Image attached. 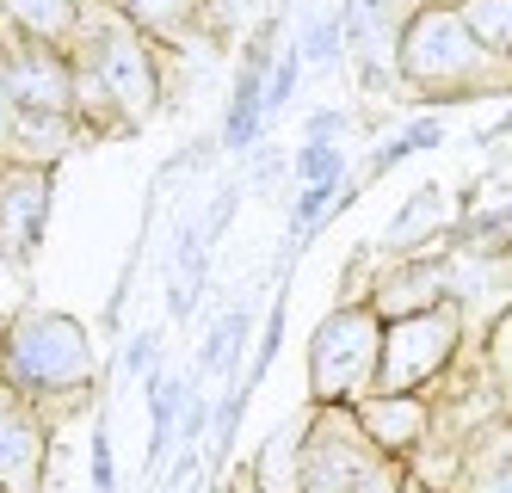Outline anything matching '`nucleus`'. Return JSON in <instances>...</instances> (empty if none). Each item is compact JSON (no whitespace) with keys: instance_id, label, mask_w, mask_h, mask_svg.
Returning a JSON list of instances; mask_svg holds the SVG:
<instances>
[{"instance_id":"f257e3e1","label":"nucleus","mask_w":512,"mask_h":493,"mask_svg":"<svg viewBox=\"0 0 512 493\" xmlns=\"http://www.w3.org/2000/svg\"><path fill=\"white\" fill-rule=\"evenodd\" d=\"M297 487L303 493H395V463L364 444V432L346 413H327V420H315L297 457Z\"/></svg>"},{"instance_id":"f03ea898","label":"nucleus","mask_w":512,"mask_h":493,"mask_svg":"<svg viewBox=\"0 0 512 493\" xmlns=\"http://www.w3.org/2000/svg\"><path fill=\"white\" fill-rule=\"evenodd\" d=\"M93 376V346L68 315H25L7 333V383L13 389H75Z\"/></svg>"},{"instance_id":"7ed1b4c3","label":"nucleus","mask_w":512,"mask_h":493,"mask_svg":"<svg viewBox=\"0 0 512 493\" xmlns=\"http://www.w3.org/2000/svg\"><path fill=\"white\" fill-rule=\"evenodd\" d=\"M482 56L488 50L463 31L457 13H420L408 25V37H401V68H408V81L426 87V93H463V87H475V62H482Z\"/></svg>"},{"instance_id":"20e7f679","label":"nucleus","mask_w":512,"mask_h":493,"mask_svg":"<svg viewBox=\"0 0 512 493\" xmlns=\"http://www.w3.org/2000/svg\"><path fill=\"white\" fill-rule=\"evenodd\" d=\"M377 364V315L371 309H340L315 327V352H309V383L321 401H346L371 383Z\"/></svg>"},{"instance_id":"39448f33","label":"nucleus","mask_w":512,"mask_h":493,"mask_svg":"<svg viewBox=\"0 0 512 493\" xmlns=\"http://www.w3.org/2000/svg\"><path fill=\"white\" fill-rule=\"evenodd\" d=\"M451 339H457L451 309H420V315H408V321L389 333L383 383L389 389H414V383H426V376H438V370H445V358H451Z\"/></svg>"},{"instance_id":"423d86ee","label":"nucleus","mask_w":512,"mask_h":493,"mask_svg":"<svg viewBox=\"0 0 512 493\" xmlns=\"http://www.w3.org/2000/svg\"><path fill=\"white\" fill-rule=\"evenodd\" d=\"M68 62L50 56V50H19L7 62V99L19 111H62L68 105Z\"/></svg>"},{"instance_id":"0eeeda50","label":"nucleus","mask_w":512,"mask_h":493,"mask_svg":"<svg viewBox=\"0 0 512 493\" xmlns=\"http://www.w3.org/2000/svg\"><path fill=\"white\" fill-rule=\"evenodd\" d=\"M38 222H44V173H19L7 192H0V247L31 253Z\"/></svg>"},{"instance_id":"6e6552de","label":"nucleus","mask_w":512,"mask_h":493,"mask_svg":"<svg viewBox=\"0 0 512 493\" xmlns=\"http://www.w3.org/2000/svg\"><path fill=\"white\" fill-rule=\"evenodd\" d=\"M99 74L105 87L118 93V105L130 99L136 111L155 99V68H149V50L136 44V37H105V56H99Z\"/></svg>"},{"instance_id":"1a4fd4ad","label":"nucleus","mask_w":512,"mask_h":493,"mask_svg":"<svg viewBox=\"0 0 512 493\" xmlns=\"http://www.w3.org/2000/svg\"><path fill=\"white\" fill-rule=\"evenodd\" d=\"M38 463H44V438L38 426L25 420V413H7L0 407V481L31 493V481H38Z\"/></svg>"},{"instance_id":"9d476101","label":"nucleus","mask_w":512,"mask_h":493,"mask_svg":"<svg viewBox=\"0 0 512 493\" xmlns=\"http://www.w3.org/2000/svg\"><path fill=\"white\" fill-rule=\"evenodd\" d=\"M420 426H426V413L414 395H377L371 407H364V432H371V444H389V450H408L420 444Z\"/></svg>"},{"instance_id":"9b49d317","label":"nucleus","mask_w":512,"mask_h":493,"mask_svg":"<svg viewBox=\"0 0 512 493\" xmlns=\"http://www.w3.org/2000/svg\"><path fill=\"white\" fill-rule=\"evenodd\" d=\"M463 31L482 44L488 56H506V19H512V0H463Z\"/></svg>"},{"instance_id":"f8f14e48","label":"nucleus","mask_w":512,"mask_h":493,"mask_svg":"<svg viewBox=\"0 0 512 493\" xmlns=\"http://www.w3.org/2000/svg\"><path fill=\"white\" fill-rule=\"evenodd\" d=\"M432 296H445V272H438V265H414V272H401V278L383 284L389 309H408V302H420V309H426Z\"/></svg>"},{"instance_id":"ddd939ff","label":"nucleus","mask_w":512,"mask_h":493,"mask_svg":"<svg viewBox=\"0 0 512 493\" xmlns=\"http://www.w3.org/2000/svg\"><path fill=\"white\" fill-rule=\"evenodd\" d=\"M7 7L19 13L25 31H38V37H62L68 25H75V0H7Z\"/></svg>"},{"instance_id":"4468645a","label":"nucleus","mask_w":512,"mask_h":493,"mask_svg":"<svg viewBox=\"0 0 512 493\" xmlns=\"http://www.w3.org/2000/svg\"><path fill=\"white\" fill-rule=\"evenodd\" d=\"M463 493H506V438H488L482 463H463Z\"/></svg>"},{"instance_id":"2eb2a0df","label":"nucleus","mask_w":512,"mask_h":493,"mask_svg":"<svg viewBox=\"0 0 512 493\" xmlns=\"http://www.w3.org/2000/svg\"><path fill=\"white\" fill-rule=\"evenodd\" d=\"M253 118H260V68L241 74V93H235V111H229V130H223V136L241 148V142L253 136Z\"/></svg>"},{"instance_id":"dca6fc26","label":"nucleus","mask_w":512,"mask_h":493,"mask_svg":"<svg viewBox=\"0 0 512 493\" xmlns=\"http://www.w3.org/2000/svg\"><path fill=\"white\" fill-rule=\"evenodd\" d=\"M432 222H438V192H432V185H426V192H414V204L401 210V222H395V229H389V247H401V241H408L414 229L426 235Z\"/></svg>"},{"instance_id":"f3484780","label":"nucleus","mask_w":512,"mask_h":493,"mask_svg":"<svg viewBox=\"0 0 512 493\" xmlns=\"http://www.w3.org/2000/svg\"><path fill=\"white\" fill-rule=\"evenodd\" d=\"M432 142H438V124H414V130H401V136H395V142L383 148V155L371 161V173H383V167H395L401 155H414V148H432Z\"/></svg>"},{"instance_id":"a211bd4d","label":"nucleus","mask_w":512,"mask_h":493,"mask_svg":"<svg viewBox=\"0 0 512 493\" xmlns=\"http://www.w3.org/2000/svg\"><path fill=\"white\" fill-rule=\"evenodd\" d=\"M192 7H198V0H130V13L149 19V25H179Z\"/></svg>"},{"instance_id":"6ab92c4d","label":"nucleus","mask_w":512,"mask_h":493,"mask_svg":"<svg viewBox=\"0 0 512 493\" xmlns=\"http://www.w3.org/2000/svg\"><path fill=\"white\" fill-rule=\"evenodd\" d=\"M93 481H99V493H112V450H93Z\"/></svg>"},{"instance_id":"aec40b11","label":"nucleus","mask_w":512,"mask_h":493,"mask_svg":"<svg viewBox=\"0 0 512 493\" xmlns=\"http://www.w3.org/2000/svg\"><path fill=\"white\" fill-rule=\"evenodd\" d=\"M13 111H19V105L7 99V87H0V136H7V130H13Z\"/></svg>"},{"instance_id":"412c9836","label":"nucleus","mask_w":512,"mask_h":493,"mask_svg":"<svg viewBox=\"0 0 512 493\" xmlns=\"http://www.w3.org/2000/svg\"><path fill=\"white\" fill-rule=\"evenodd\" d=\"M235 493H260V487H253V481H241V487H235Z\"/></svg>"}]
</instances>
